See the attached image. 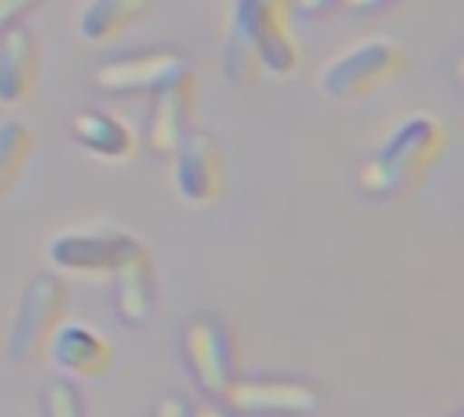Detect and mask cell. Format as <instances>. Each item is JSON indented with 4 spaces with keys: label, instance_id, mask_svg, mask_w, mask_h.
Returning <instances> with one entry per match:
<instances>
[{
    "label": "cell",
    "instance_id": "cell-1",
    "mask_svg": "<svg viewBox=\"0 0 464 417\" xmlns=\"http://www.w3.org/2000/svg\"><path fill=\"white\" fill-rule=\"evenodd\" d=\"M294 0H234L223 43V79L253 84L261 71L288 79L302 68V46L291 27Z\"/></svg>",
    "mask_w": 464,
    "mask_h": 417
},
{
    "label": "cell",
    "instance_id": "cell-2",
    "mask_svg": "<svg viewBox=\"0 0 464 417\" xmlns=\"http://www.w3.org/2000/svg\"><path fill=\"white\" fill-rule=\"evenodd\" d=\"M446 125L435 114L416 111L405 117L359 168V190L372 201H397L411 195L446 152Z\"/></svg>",
    "mask_w": 464,
    "mask_h": 417
},
{
    "label": "cell",
    "instance_id": "cell-3",
    "mask_svg": "<svg viewBox=\"0 0 464 417\" xmlns=\"http://www.w3.org/2000/svg\"><path fill=\"white\" fill-rule=\"evenodd\" d=\"M402 68V46L389 35H370L351 43L324 65L321 87L334 100L356 103L386 87Z\"/></svg>",
    "mask_w": 464,
    "mask_h": 417
},
{
    "label": "cell",
    "instance_id": "cell-4",
    "mask_svg": "<svg viewBox=\"0 0 464 417\" xmlns=\"http://www.w3.org/2000/svg\"><path fill=\"white\" fill-rule=\"evenodd\" d=\"M65 309H68V288L57 274L41 271L30 277L19 296L8 328V345H5L8 358L22 366L46 358V347L54 331L60 328V323L65 320Z\"/></svg>",
    "mask_w": 464,
    "mask_h": 417
},
{
    "label": "cell",
    "instance_id": "cell-5",
    "mask_svg": "<svg viewBox=\"0 0 464 417\" xmlns=\"http://www.w3.org/2000/svg\"><path fill=\"white\" fill-rule=\"evenodd\" d=\"M141 247V242L120 228L109 225H79L65 228L49 239L46 258L54 269L73 277L106 280Z\"/></svg>",
    "mask_w": 464,
    "mask_h": 417
},
{
    "label": "cell",
    "instance_id": "cell-6",
    "mask_svg": "<svg viewBox=\"0 0 464 417\" xmlns=\"http://www.w3.org/2000/svg\"><path fill=\"white\" fill-rule=\"evenodd\" d=\"M182 355L196 385L215 399H223V393L242 374L237 336L228 331L223 320L212 315H201L188 323L182 336Z\"/></svg>",
    "mask_w": 464,
    "mask_h": 417
},
{
    "label": "cell",
    "instance_id": "cell-7",
    "mask_svg": "<svg viewBox=\"0 0 464 417\" xmlns=\"http://www.w3.org/2000/svg\"><path fill=\"white\" fill-rule=\"evenodd\" d=\"M171 182L190 206H209L226 185V163L218 138L209 130H188L171 152Z\"/></svg>",
    "mask_w": 464,
    "mask_h": 417
},
{
    "label": "cell",
    "instance_id": "cell-8",
    "mask_svg": "<svg viewBox=\"0 0 464 417\" xmlns=\"http://www.w3.org/2000/svg\"><path fill=\"white\" fill-rule=\"evenodd\" d=\"M237 412H313L324 396L318 385L299 377H237L223 393Z\"/></svg>",
    "mask_w": 464,
    "mask_h": 417
},
{
    "label": "cell",
    "instance_id": "cell-9",
    "mask_svg": "<svg viewBox=\"0 0 464 417\" xmlns=\"http://www.w3.org/2000/svg\"><path fill=\"white\" fill-rule=\"evenodd\" d=\"M193 103H196V76L188 68L152 90L147 141L155 155L171 157L177 144L190 130Z\"/></svg>",
    "mask_w": 464,
    "mask_h": 417
},
{
    "label": "cell",
    "instance_id": "cell-10",
    "mask_svg": "<svg viewBox=\"0 0 464 417\" xmlns=\"http://www.w3.org/2000/svg\"><path fill=\"white\" fill-rule=\"evenodd\" d=\"M188 62L182 54L169 49H152L139 54H122L101 62L95 68V84L103 92L114 95H136V92H152L174 73L185 71Z\"/></svg>",
    "mask_w": 464,
    "mask_h": 417
},
{
    "label": "cell",
    "instance_id": "cell-11",
    "mask_svg": "<svg viewBox=\"0 0 464 417\" xmlns=\"http://www.w3.org/2000/svg\"><path fill=\"white\" fill-rule=\"evenodd\" d=\"M46 355L52 358L57 372L76 377V380L103 377L114 361V350L109 339L79 320L60 323V328L54 331L46 347Z\"/></svg>",
    "mask_w": 464,
    "mask_h": 417
},
{
    "label": "cell",
    "instance_id": "cell-12",
    "mask_svg": "<svg viewBox=\"0 0 464 417\" xmlns=\"http://www.w3.org/2000/svg\"><path fill=\"white\" fill-rule=\"evenodd\" d=\"M41 79V57L35 33L24 24H14L0 33V106H24Z\"/></svg>",
    "mask_w": 464,
    "mask_h": 417
},
{
    "label": "cell",
    "instance_id": "cell-13",
    "mask_svg": "<svg viewBox=\"0 0 464 417\" xmlns=\"http://www.w3.org/2000/svg\"><path fill=\"white\" fill-rule=\"evenodd\" d=\"M71 133H73V141L87 155H92L103 163H128V160H133V155L139 149V138H136L133 128L122 117L109 114L103 109L76 111L73 122H71Z\"/></svg>",
    "mask_w": 464,
    "mask_h": 417
},
{
    "label": "cell",
    "instance_id": "cell-14",
    "mask_svg": "<svg viewBox=\"0 0 464 417\" xmlns=\"http://www.w3.org/2000/svg\"><path fill=\"white\" fill-rule=\"evenodd\" d=\"M114 315L120 323L139 328L150 323L155 312V266L150 250L141 244L117 271H114Z\"/></svg>",
    "mask_w": 464,
    "mask_h": 417
},
{
    "label": "cell",
    "instance_id": "cell-15",
    "mask_svg": "<svg viewBox=\"0 0 464 417\" xmlns=\"http://www.w3.org/2000/svg\"><path fill=\"white\" fill-rule=\"evenodd\" d=\"M150 8L152 0H90L79 14V35L98 46L114 43L130 24L144 19Z\"/></svg>",
    "mask_w": 464,
    "mask_h": 417
},
{
    "label": "cell",
    "instance_id": "cell-16",
    "mask_svg": "<svg viewBox=\"0 0 464 417\" xmlns=\"http://www.w3.org/2000/svg\"><path fill=\"white\" fill-rule=\"evenodd\" d=\"M35 152V133L22 119H0V201L19 185Z\"/></svg>",
    "mask_w": 464,
    "mask_h": 417
},
{
    "label": "cell",
    "instance_id": "cell-17",
    "mask_svg": "<svg viewBox=\"0 0 464 417\" xmlns=\"http://www.w3.org/2000/svg\"><path fill=\"white\" fill-rule=\"evenodd\" d=\"M41 407L52 417H82L84 402L71 380H54L41 391Z\"/></svg>",
    "mask_w": 464,
    "mask_h": 417
},
{
    "label": "cell",
    "instance_id": "cell-18",
    "mask_svg": "<svg viewBox=\"0 0 464 417\" xmlns=\"http://www.w3.org/2000/svg\"><path fill=\"white\" fill-rule=\"evenodd\" d=\"M41 5L44 0H0V33L19 24L24 16H30Z\"/></svg>",
    "mask_w": 464,
    "mask_h": 417
},
{
    "label": "cell",
    "instance_id": "cell-19",
    "mask_svg": "<svg viewBox=\"0 0 464 417\" xmlns=\"http://www.w3.org/2000/svg\"><path fill=\"white\" fill-rule=\"evenodd\" d=\"M340 0H294V11L307 16V19H318V16H326Z\"/></svg>",
    "mask_w": 464,
    "mask_h": 417
},
{
    "label": "cell",
    "instance_id": "cell-20",
    "mask_svg": "<svg viewBox=\"0 0 464 417\" xmlns=\"http://www.w3.org/2000/svg\"><path fill=\"white\" fill-rule=\"evenodd\" d=\"M397 0H340V5L351 14H378L392 8Z\"/></svg>",
    "mask_w": 464,
    "mask_h": 417
}]
</instances>
